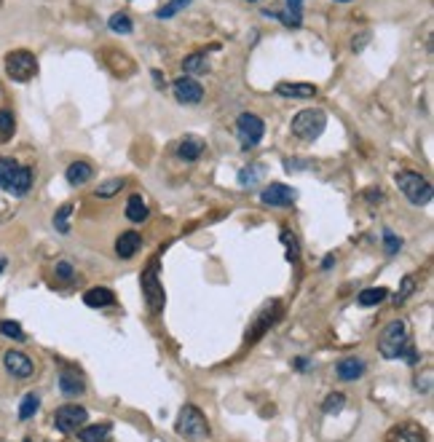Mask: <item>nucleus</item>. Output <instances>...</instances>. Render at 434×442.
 <instances>
[{"label": "nucleus", "mask_w": 434, "mask_h": 442, "mask_svg": "<svg viewBox=\"0 0 434 442\" xmlns=\"http://www.w3.org/2000/svg\"><path fill=\"white\" fill-rule=\"evenodd\" d=\"M407 341H410V335H407L405 322L394 319V322H389V324L381 330V335H378V351H381L386 359H400L403 351L407 348Z\"/></svg>", "instance_id": "1"}, {"label": "nucleus", "mask_w": 434, "mask_h": 442, "mask_svg": "<svg viewBox=\"0 0 434 442\" xmlns=\"http://www.w3.org/2000/svg\"><path fill=\"white\" fill-rule=\"evenodd\" d=\"M397 185L405 193V198L413 201V204H418V207H426L432 201V185L418 172H400L397 174Z\"/></svg>", "instance_id": "2"}, {"label": "nucleus", "mask_w": 434, "mask_h": 442, "mask_svg": "<svg viewBox=\"0 0 434 442\" xmlns=\"http://www.w3.org/2000/svg\"><path fill=\"white\" fill-rule=\"evenodd\" d=\"M175 429H177V434H183L188 440H204V437H209V424H207L204 413L199 411L196 405H186L180 411Z\"/></svg>", "instance_id": "3"}, {"label": "nucleus", "mask_w": 434, "mask_h": 442, "mask_svg": "<svg viewBox=\"0 0 434 442\" xmlns=\"http://www.w3.org/2000/svg\"><path fill=\"white\" fill-rule=\"evenodd\" d=\"M327 127V116L324 110H301L292 118V134L301 140H316Z\"/></svg>", "instance_id": "4"}, {"label": "nucleus", "mask_w": 434, "mask_h": 442, "mask_svg": "<svg viewBox=\"0 0 434 442\" xmlns=\"http://www.w3.org/2000/svg\"><path fill=\"white\" fill-rule=\"evenodd\" d=\"M5 73H8L11 81L25 83V81L35 78V73H38V60L32 57L30 51H25V49L11 51V54L5 57Z\"/></svg>", "instance_id": "5"}, {"label": "nucleus", "mask_w": 434, "mask_h": 442, "mask_svg": "<svg viewBox=\"0 0 434 442\" xmlns=\"http://www.w3.org/2000/svg\"><path fill=\"white\" fill-rule=\"evenodd\" d=\"M236 134H239V145L244 151H252L255 145H260V140L266 134V124L255 113H242L236 121Z\"/></svg>", "instance_id": "6"}, {"label": "nucleus", "mask_w": 434, "mask_h": 442, "mask_svg": "<svg viewBox=\"0 0 434 442\" xmlns=\"http://www.w3.org/2000/svg\"><path fill=\"white\" fill-rule=\"evenodd\" d=\"M86 418H89V413L84 411L81 405H62L57 411V415H54V424H57V429L62 434H73V432H81L84 429Z\"/></svg>", "instance_id": "7"}, {"label": "nucleus", "mask_w": 434, "mask_h": 442, "mask_svg": "<svg viewBox=\"0 0 434 442\" xmlns=\"http://www.w3.org/2000/svg\"><path fill=\"white\" fill-rule=\"evenodd\" d=\"M142 292H145V300L153 311L164 309V287L158 282V265L151 263V268L142 274Z\"/></svg>", "instance_id": "8"}, {"label": "nucleus", "mask_w": 434, "mask_h": 442, "mask_svg": "<svg viewBox=\"0 0 434 442\" xmlns=\"http://www.w3.org/2000/svg\"><path fill=\"white\" fill-rule=\"evenodd\" d=\"M295 198H298V190L284 185V183H271L268 188H263V193H260V201L266 207H292Z\"/></svg>", "instance_id": "9"}, {"label": "nucleus", "mask_w": 434, "mask_h": 442, "mask_svg": "<svg viewBox=\"0 0 434 442\" xmlns=\"http://www.w3.org/2000/svg\"><path fill=\"white\" fill-rule=\"evenodd\" d=\"M172 92H175V99L183 102V105H196V102H201V96H204L201 83H199L196 78H190V75L177 78V81L172 83Z\"/></svg>", "instance_id": "10"}, {"label": "nucleus", "mask_w": 434, "mask_h": 442, "mask_svg": "<svg viewBox=\"0 0 434 442\" xmlns=\"http://www.w3.org/2000/svg\"><path fill=\"white\" fill-rule=\"evenodd\" d=\"M3 365H5V370H8L11 376H16V378H30L32 376V362L22 354V351H5Z\"/></svg>", "instance_id": "11"}, {"label": "nucleus", "mask_w": 434, "mask_h": 442, "mask_svg": "<svg viewBox=\"0 0 434 442\" xmlns=\"http://www.w3.org/2000/svg\"><path fill=\"white\" fill-rule=\"evenodd\" d=\"M386 442H426V432L418 424H400V426L389 429Z\"/></svg>", "instance_id": "12"}, {"label": "nucleus", "mask_w": 434, "mask_h": 442, "mask_svg": "<svg viewBox=\"0 0 434 442\" xmlns=\"http://www.w3.org/2000/svg\"><path fill=\"white\" fill-rule=\"evenodd\" d=\"M140 247H142V239H140L137 231H126V233H121L116 239V252H118V257H124V260L134 257V255L140 252Z\"/></svg>", "instance_id": "13"}, {"label": "nucleus", "mask_w": 434, "mask_h": 442, "mask_svg": "<svg viewBox=\"0 0 434 442\" xmlns=\"http://www.w3.org/2000/svg\"><path fill=\"white\" fill-rule=\"evenodd\" d=\"M60 391L64 397H81L86 391V380L81 378L78 373H73V370H64L60 376Z\"/></svg>", "instance_id": "14"}, {"label": "nucleus", "mask_w": 434, "mask_h": 442, "mask_svg": "<svg viewBox=\"0 0 434 442\" xmlns=\"http://www.w3.org/2000/svg\"><path fill=\"white\" fill-rule=\"evenodd\" d=\"M277 94L287 96V99H311V96H316V86H311V83H279Z\"/></svg>", "instance_id": "15"}, {"label": "nucleus", "mask_w": 434, "mask_h": 442, "mask_svg": "<svg viewBox=\"0 0 434 442\" xmlns=\"http://www.w3.org/2000/svg\"><path fill=\"white\" fill-rule=\"evenodd\" d=\"M365 376V362L357 356H346L338 362V378L341 380H357Z\"/></svg>", "instance_id": "16"}, {"label": "nucleus", "mask_w": 434, "mask_h": 442, "mask_svg": "<svg viewBox=\"0 0 434 442\" xmlns=\"http://www.w3.org/2000/svg\"><path fill=\"white\" fill-rule=\"evenodd\" d=\"M92 174H94L92 164H86V161H75V164H70L67 172H64V177H67L70 185H84V183L92 180Z\"/></svg>", "instance_id": "17"}, {"label": "nucleus", "mask_w": 434, "mask_h": 442, "mask_svg": "<svg viewBox=\"0 0 434 442\" xmlns=\"http://www.w3.org/2000/svg\"><path fill=\"white\" fill-rule=\"evenodd\" d=\"M84 303L89 309H105V306H113L116 303V295L107 289V287H94L84 295Z\"/></svg>", "instance_id": "18"}, {"label": "nucleus", "mask_w": 434, "mask_h": 442, "mask_svg": "<svg viewBox=\"0 0 434 442\" xmlns=\"http://www.w3.org/2000/svg\"><path fill=\"white\" fill-rule=\"evenodd\" d=\"M180 158L183 161H199L201 153H204V140L201 137H196V134H188L186 140L180 142Z\"/></svg>", "instance_id": "19"}, {"label": "nucleus", "mask_w": 434, "mask_h": 442, "mask_svg": "<svg viewBox=\"0 0 434 442\" xmlns=\"http://www.w3.org/2000/svg\"><path fill=\"white\" fill-rule=\"evenodd\" d=\"M274 16H279L287 27H301V22H303V0H287V11L274 14Z\"/></svg>", "instance_id": "20"}, {"label": "nucleus", "mask_w": 434, "mask_h": 442, "mask_svg": "<svg viewBox=\"0 0 434 442\" xmlns=\"http://www.w3.org/2000/svg\"><path fill=\"white\" fill-rule=\"evenodd\" d=\"M126 218L131 222H142L148 220V204H145V198L142 196H131L129 201H126Z\"/></svg>", "instance_id": "21"}, {"label": "nucleus", "mask_w": 434, "mask_h": 442, "mask_svg": "<svg viewBox=\"0 0 434 442\" xmlns=\"http://www.w3.org/2000/svg\"><path fill=\"white\" fill-rule=\"evenodd\" d=\"M183 70H186V73H193V75H204V73H209V60H207V51H196V54L186 57Z\"/></svg>", "instance_id": "22"}, {"label": "nucleus", "mask_w": 434, "mask_h": 442, "mask_svg": "<svg viewBox=\"0 0 434 442\" xmlns=\"http://www.w3.org/2000/svg\"><path fill=\"white\" fill-rule=\"evenodd\" d=\"M32 188V172L27 166H19L16 169V174H14V180H11V193H16V196H25L27 190Z\"/></svg>", "instance_id": "23"}, {"label": "nucleus", "mask_w": 434, "mask_h": 442, "mask_svg": "<svg viewBox=\"0 0 434 442\" xmlns=\"http://www.w3.org/2000/svg\"><path fill=\"white\" fill-rule=\"evenodd\" d=\"M78 437L81 442H107L110 440V426H84L81 432H78Z\"/></svg>", "instance_id": "24"}, {"label": "nucleus", "mask_w": 434, "mask_h": 442, "mask_svg": "<svg viewBox=\"0 0 434 442\" xmlns=\"http://www.w3.org/2000/svg\"><path fill=\"white\" fill-rule=\"evenodd\" d=\"M389 298V292L383 289V287H370V289H362L359 292V306H378L381 300H386Z\"/></svg>", "instance_id": "25"}, {"label": "nucleus", "mask_w": 434, "mask_h": 442, "mask_svg": "<svg viewBox=\"0 0 434 442\" xmlns=\"http://www.w3.org/2000/svg\"><path fill=\"white\" fill-rule=\"evenodd\" d=\"M16 169H19V164L14 158H0V188H11V180H14Z\"/></svg>", "instance_id": "26"}, {"label": "nucleus", "mask_w": 434, "mask_h": 442, "mask_svg": "<svg viewBox=\"0 0 434 442\" xmlns=\"http://www.w3.org/2000/svg\"><path fill=\"white\" fill-rule=\"evenodd\" d=\"M38 408H40V397H38L35 391H30V394L22 400V405H19V418L27 421V418H32V415L38 413Z\"/></svg>", "instance_id": "27"}, {"label": "nucleus", "mask_w": 434, "mask_h": 442, "mask_svg": "<svg viewBox=\"0 0 434 442\" xmlns=\"http://www.w3.org/2000/svg\"><path fill=\"white\" fill-rule=\"evenodd\" d=\"M70 215H73V204H62V207L57 209V215H54V228H57L60 233H67V231H70Z\"/></svg>", "instance_id": "28"}, {"label": "nucleus", "mask_w": 434, "mask_h": 442, "mask_svg": "<svg viewBox=\"0 0 434 442\" xmlns=\"http://www.w3.org/2000/svg\"><path fill=\"white\" fill-rule=\"evenodd\" d=\"M107 25H110V30L118 32V35H129V32L134 30V25H131V19L126 14H113Z\"/></svg>", "instance_id": "29"}, {"label": "nucleus", "mask_w": 434, "mask_h": 442, "mask_svg": "<svg viewBox=\"0 0 434 442\" xmlns=\"http://www.w3.org/2000/svg\"><path fill=\"white\" fill-rule=\"evenodd\" d=\"M188 3H190V0H169L164 8L155 11V16H158V19H169V16H175V14H180Z\"/></svg>", "instance_id": "30"}, {"label": "nucleus", "mask_w": 434, "mask_h": 442, "mask_svg": "<svg viewBox=\"0 0 434 442\" xmlns=\"http://www.w3.org/2000/svg\"><path fill=\"white\" fill-rule=\"evenodd\" d=\"M126 185V180H118V177H113V180H107V183H102L99 188H97V196L99 198H110V196H116L118 190Z\"/></svg>", "instance_id": "31"}, {"label": "nucleus", "mask_w": 434, "mask_h": 442, "mask_svg": "<svg viewBox=\"0 0 434 442\" xmlns=\"http://www.w3.org/2000/svg\"><path fill=\"white\" fill-rule=\"evenodd\" d=\"M0 333L8 335V338H14V341H25V333H22V324L19 322H11V319L0 322Z\"/></svg>", "instance_id": "32"}, {"label": "nucleus", "mask_w": 434, "mask_h": 442, "mask_svg": "<svg viewBox=\"0 0 434 442\" xmlns=\"http://www.w3.org/2000/svg\"><path fill=\"white\" fill-rule=\"evenodd\" d=\"M260 172H263L260 166H249V169H242V172H239V185H242V188H252V185L257 183Z\"/></svg>", "instance_id": "33"}, {"label": "nucleus", "mask_w": 434, "mask_h": 442, "mask_svg": "<svg viewBox=\"0 0 434 442\" xmlns=\"http://www.w3.org/2000/svg\"><path fill=\"white\" fill-rule=\"evenodd\" d=\"M343 405H346V397L335 391V394H330V397L324 400V405H322V411H324V413H338V411H341V408H343Z\"/></svg>", "instance_id": "34"}, {"label": "nucleus", "mask_w": 434, "mask_h": 442, "mask_svg": "<svg viewBox=\"0 0 434 442\" xmlns=\"http://www.w3.org/2000/svg\"><path fill=\"white\" fill-rule=\"evenodd\" d=\"M0 134H3V140H8L14 134V116L8 110H0Z\"/></svg>", "instance_id": "35"}, {"label": "nucleus", "mask_w": 434, "mask_h": 442, "mask_svg": "<svg viewBox=\"0 0 434 442\" xmlns=\"http://www.w3.org/2000/svg\"><path fill=\"white\" fill-rule=\"evenodd\" d=\"M383 244H386V252L389 255H394V252H400V247H403V239H397L389 228H383Z\"/></svg>", "instance_id": "36"}, {"label": "nucleus", "mask_w": 434, "mask_h": 442, "mask_svg": "<svg viewBox=\"0 0 434 442\" xmlns=\"http://www.w3.org/2000/svg\"><path fill=\"white\" fill-rule=\"evenodd\" d=\"M413 289H416V276H405V279H403V287L397 289L394 300H397V303H403V300L407 298V295H410V292H413Z\"/></svg>", "instance_id": "37"}, {"label": "nucleus", "mask_w": 434, "mask_h": 442, "mask_svg": "<svg viewBox=\"0 0 434 442\" xmlns=\"http://www.w3.org/2000/svg\"><path fill=\"white\" fill-rule=\"evenodd\" d=\"M281 242H284V247H287V257L292 260V257H298V239L295 236H290L287 231L281 233Z\"/></svg>", "instance_id": "38"}, {"label": "nucleus", "mask_w": 434, "mask_h": 442, "mask_svg": "<svg viewBox=\"0 0 434 442\" xmlns=\"http://www.w3.org/2000/svg\"><path fill=\"white\" fill-rule=\"evenodd\" d=\"M57 276H60L62 282H70V279H73V265H70L67 260L57 263Z\"/></svg>", "instance_id": "39"}, {"label": "nucleus", "mask_w": 434, "mask_h": 442, "mask_svg": "<svg viewBox=\"0 0 434 442\" xmlns=\"http://www.w3.org/2000/svg\"><path fill=\"white\" fill-rule=\"evenodd\" d=\"M309 166V161H284V169L287 172H292V169H306Z\"/></svg>", "instance_id": "40"}, {"label": "nucleus", "mask_w": 434, "mask_h": 442, "mask_svg": "<svg viewBox=\"0 0 434 442\" xmlns=\"http://www.w3.org/2000/svg\"><path fill=\"white\" fill-rule=\"evenodd\" d=\"M333 260H335V257H333V255H327V257H324V263H322V268H330V265H333Z\"/></svg>", "instance_id": "41"}, {"label": "nucleus", "mask_w": 434, "mask_h": 442, "mask_svg": "<svg viewBox=\"0 0 434 442\" xmlns=\"http://www.w3.org/2000/svg\"><path fill=\"white\" fill-rule=\"evenodd\" d=\"M3 268H5V260H0V274H3Z\"/></svg>", "instance_id": "42"}, {"label": "nucleus", "mask_w": 434, "mask_h": 442, "mask_svg": "<svg viewBox=\"0 0 434 442\" xmlns=\"http://www.w3.org/2000/svg\"><path fill=\"white\" fill-rule=\"evenodd\" d=\"M335 3H351V0H335Z\"/></svg>", "instance_id": "43"}]
</instances>
